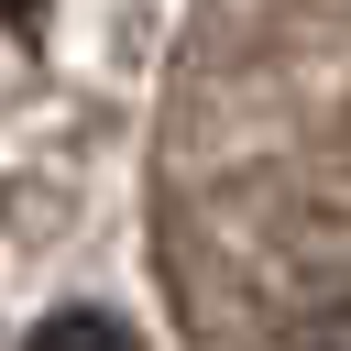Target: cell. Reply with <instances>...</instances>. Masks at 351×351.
Instances as JSON below:
<instances>
[{
    "label": "cell",
    "instance_id": "7a4b0ae2",
    "mask_svg": "<svg viewBox=\"0 0 351 351\" xmlns=\"http://www.w3.org/2000/svg\"><path fill=\"white\" fill-rule=\"evenodd\" d=\"M0 22H11V33H33V22H44V0H0Z\"/></svg>",
    "mask_w": 351,
    "mask_h": 351
},
{
    "label": "cell",
    "instance_id": "6da1fadb",
    "mask_svg": "<svg viewBox=\"0 0 351 351\" xmlns=\"http://www.w3.org/2000/svg\"><path fill=\"white\" fill-rule=\"evenodd\" d=\"M22 340H110V351H132L143 329H132V318H110V307H44Z\"/></svg>",
    "mask_w": 351,
    "mask_h": 351
}]
</instances>
